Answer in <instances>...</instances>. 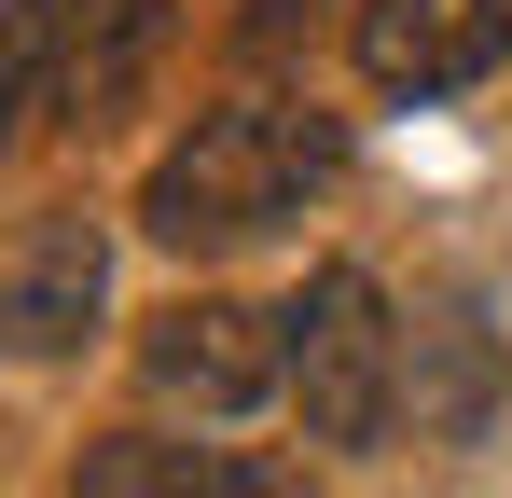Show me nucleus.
<instances>
[{"mask_svg":"<svg viewBox=\"0 0 512 498\" xmlns=\"http://www.w3.org/2000/svg\"><path fill=\"white\" fill-rule=\"evenodd\" d=\"M56 56H70V0H0V139L56 97Z\"/></svg>","mask_w":512,"mask_h":498,"instance_id":"8","label":"nucleus"},{"mask_svg":"<svg viewBox=\"0 0 512 498\" xmlns=\"http://www.w3.org/2000/svg\"><path fill=\"white\" fill-rule=\"evenodd\" d=\"M70 498H305V471H277L250 443H167V429H111L84 443Z\"/></svg>","mask_w":512,"mask_h":498,"instance_id":"6","label":"nucleus"},{"mask_svg":"<svg viewBox=\"0 0 512 498\" xmlns=\"http://www.w3.org/2000/svg\"><path fill=\"white\" fill-rule=\"evenodd\" d=\"M139 374H153V402L250 415V402H277V388H291V319L194 291V305H167V319H139Z\"/></svg>","mask_w":512,"mask_h":498,"instance_id":"3","label":"nucleus"},{"mask_svg":"<svg viewBox=\"0 0 512 498\" xmlns=\"http://www.w3.org/2000/svg\"><path fill=\"white\" fill-rule=\"evenodd\" d=\"M277 319H291V415H305V443H374L388 402H402V319H388V291L360 263H319L305 305H277Z\"/></svg>","mask_w":512,"mask_h":498,"instance_id":"2","label":"nucleus"},{"mask_svg":"<svg viewBox=\"0 0 512 498\" xmlns=\"http://www.w3.org/2000/svg\"><path fill=\"white\" fill-rule=\"evenodd\" d=\"M333 166H346V125L305 111V97L194 111V139H167L153 180H139V236H167V249H250L263 222H291Z\"/></svg>","mask_w":512,"mask_h":498,"instance_id":"1","label":"nucleus"},{"mask_svg":"<svg viewBox=\"0 0 512 498\" xmlns=\"http://www.w3.org/2000/svg\"><path fill=\"white\" fill-rule=\"evenodd\" d=\"M97 305H111V236L84 208H42L14 236V263H0V346L14 360H56V346H84Z\"/></svg>","mask_w":512,"mask_h":498,"instance_id":"5","label":"nucleus"},{"mask_svg":"<svg viewBox=\"0 0 512 498\" xmlns=\"http://www.w3.org/2000/svg\"><path fill=\"white\" fill-rule=\"evenodd\" d=\"M180 0H70V56H56V111L70 125H111L125 97H139V70L167 56Z\"/></svg>","mask_w":512,"mask_h":498,"instance_id":"7","label":"nucleus"},{"mask_svg":"<svg viewBox=\"0 0 512 498\" xmlns=\"http://www.w3.org/2000/svg\"><path fill=\"white\" fill-rule=\"evenodd\" d=\"M346 56H360L374 97H457L512 56V0H360Z\"/></svg>","mask_w":512,"mask_h":498,"instance_id":"4","label":"nucleus"}]
</instances>
